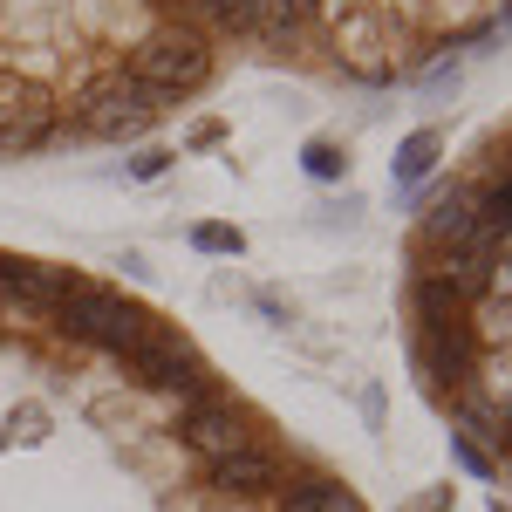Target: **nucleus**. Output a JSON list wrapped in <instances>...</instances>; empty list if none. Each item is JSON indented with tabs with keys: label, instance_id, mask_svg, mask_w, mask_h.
<instances>
[{
	"label": "nucleus",
	"instance_id": "nucleus-1",
	"mask_svg": "<svg viewBox=\"0 0 512 512\" xmlns=\"http://www.w3.org/2000/svg\"><path fill=\"white\" fill-rule=\"evenodd\" d=\"M0 512H369L123 280L0 246Z\"/></svg>",
	"mask_w": 512,
	"mask_h": 512
},
{
	"label": "nucleus",
	"instance_id": "nucleus-2",
	"mask_svg": "<svg viewBox=\"0 0 512 512\" xmlns=\"http://www.w3.org/2000/svg\"><path fill=\"white\" fill-rule=\"evenodd\" d=\"M506 21L512 0H0V158L151 137L246 62L417 82Z\"/></svg>",
	"mask_w": 512,
	"mask_h": 512
},
{
	"label": "nucleus",
	"instance_id": "nucleus-3",
	"mask_svg": "<svg viewBox=\"0 0 512 512\" xmlns=\"http://www.w3.org/2000/svg\"><path fill=\"white\" fill-rule=\"evenodd\" d=\"M403 349L458 465L512 485V117L417 198L403 233Z\"/></svg>",
	"mask_w": 512,
	"mask_h": 512
},
{
	"label": "nucleus",
	"instance_id": "nucleus-4",
	"mask_svg": "<svg viewBox=\"0 0 512 512\" xmlns=\"http://www.w3.org/2000/svg\"><path fill=\"white\" fill-rule=\"evenodd\" d=\"M437 158H444V130H431V123H424V130H410V137H403V144H396V164H390V185L403 198L417 192V185H424V178H431L437 171Z\"/></svg>",
	"mask_w": 512,
	"mask_h": 512
},
{
	"label": "nucleus",
	"instance_id": "nucleus-5",
	"mask_svg": "<svg viewBox=\"0 0 512 512\" xmlns=\"http://www.w3.org/2000/svg\"><path fill=\"white\" fill-rule=\"evenodd\" d=\"M301 171H308V178H321V185H335V178H349V151H342L335 137H308Z\"/></svg>",
	"mask_w": 512,
	"mask_h": 512
},
{
	"label": "nucleus",
	"instance_id": "nucleus-6",
	"mask_svg": "<svg viewBox=\"0 0 512 512\" xmlns=\"http://www.w3.org/2000/svg\"><path fill=\"white\" fill-rule=\"evenodd\" d=\"M192 246H198V253H246V233H239V226H219V219H205V226H192Z\"/></svg>",
	"mask_w": 512,
	"mask_h": 512
},
{
	"label": "nucleus",
	"instance_id": "nucleus-7",
	"mask_svg": "<svg viewBox=\"0 0 512 512\" xmlns=\"http://www.w3.org/2000/svg\"><path fill=\"white\" fill-rule=\"evenodd\" d=\"M164 171H171V151H158V144L130 158V178H164Z\"/></svg>",
	"mask_w": 512,
	"mask_h": 512
},
{
	"label": "nucleus",
	"instance_id": "nucleus-8",
	"mask_svg": "<svg viewBox=\"0 0 512 512\" xmlns=\"http://www.w3.org/2000/svg\"><path fill=\"white\" fill-rule=\"evenodd\" d=\"M451 506H458V492H451V485H431L424 499H410L403 512H451Z\"/></svg>",
	"mask_w": 512,
	"mask_h": 512
},
{
	"label": "nucleus",
	"instance_id": "nucleus-9",
	"mask_svg": "<svg viewBox=\"0 0 512 512\" xmlns=\"http://www.w3.org/2000/svg\"><path fill=\"white\" fill-rule=\"evenodd\" d=\"M485 512H512V506H506V499H492V506H485Z\"/></svg>",
	"mask_w": 512,
	"mask_h": 512
}]
</instances>
